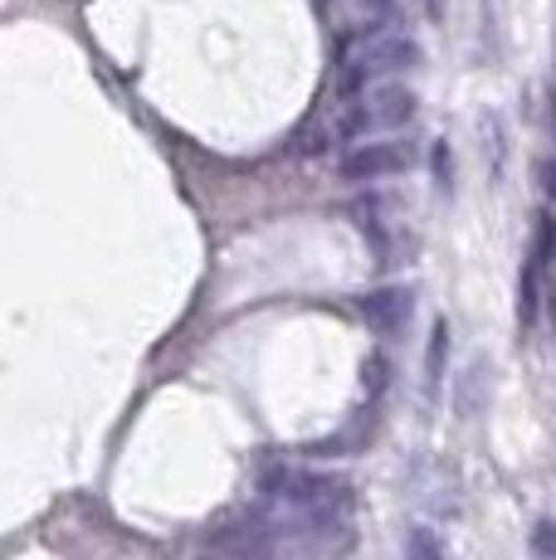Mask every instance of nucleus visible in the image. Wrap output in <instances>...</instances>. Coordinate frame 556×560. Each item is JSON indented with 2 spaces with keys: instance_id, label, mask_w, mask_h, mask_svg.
<instances>
[{
  "instance_id": "f257e3e1",
  "label": "nucleus",
  "mask_w": 556,
  "mask_h": 560,
  "mask_svg": "<svg viewBox=\"0 0 556 560\" xmlns=\"http://www.w3.org/2000/svg\"><path fill=\"white\" fill-rule=\"evenodd\" d=\"M395 166H405V156L401 152H386V147H371V152H361V156H351L347 161V176H386V171Z\"/></svg>"
},
{
  "instance_id": "f03ea898",
  "label": "nucleus",
  "mask_w": 556,
  "mask_h": 560,
  "mask_svg": "<svg viewBox=\"0 0 556 560\" xmlns=\"http://www.w3.org/2000/svg\"><path fill=\"white\" fill-rule=\"evenodd\" d=\"M401 312H405V298H401V293H381L377 303H371V317H381L386 327H391L395 317H401Z\"/></svg>"
}]
</instances>
